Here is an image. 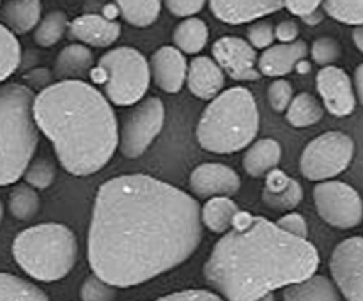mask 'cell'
Masks as SVG:
<instances>
[{
  "label": "cell",
  "mask_w": 363,
  "mask_h": 301,
  "mask_svg": "<svg viewBox=\"0 0 363 301\" xmlns=\"http://www.w3.org/2000/svg\"><path fill=\"white\" fill-rule=\"evenodd\" d=\"M21 62V46L18 38L0 23V84L18 69Z\"/></svg>",
  "instance_id": "1f68e13d"
},
{
  "label": "cell",
  "mask_w": 363,
  "mask_h": 301,
  "mask_svg": "<svg viewBox=\"0 0 363 301\" xmlns=\"http://www.w3.org/2000/svg\"><path fill=\"white\" fill-rule=\"evenodd\" d=\"M116 296H117L116 287L106 283L105 280L96 276L94 273L89 275L80 287L82 301H113L116 300Z\"/></svg>",
  "instance_id": "d590c367"
},
{
  "label": "cell",
  "mask_w": 363,
  "mask_h": 301,
  "mask_svg": "<svg viewBox=\"0 0 363 301\" xmlns=\"http://www.w3.org/2000/svg\"><path fill=\"white\" fill-rule=\"evenodd\" d=\"M323 106L335 117L351 115L357 108V94L350 74L337 66H325L315 76Z\"/></svg>",
  "instance_id": "4fadbf2b"
},
{
  "label": "cell",
  "mask_w": 363,
  "mask_h": 301,
  "mask_svg": "<svg viewBox=\"0 0 363 301\" xmlns=\"http://www.w3.org/2000/svg\"><path fill=\"white\" fill-rule=\"evenodd\" d=\"M325 115V106L311 92H300L286 110L287 123L294 127H308L318 124Z\"/></svg>",
  "instance_id": "4316f807"
},
{
  "label": "cell",
  "mask_w": 363,
  "mask_h": 301,
  "mask_svg": "<svg viewBox=\"0 0 363 301\" xmlns=\"http://www.w3.org/2000/svg\"><path fill=\"white\" fill-rule=\"evenodd\" d=\"M282 159V145L273 138H261V140L250 144L248 151L243 156V166L248 176L262 177Z\"/></svg>",
  "instance_id": "603a6c76"
},
{
  "label": "cell",
  "mask_w": 363,
  "mask_h": 301,
  "mask_svg": "<svg viewBox=\"0 0 363 301\" xmlns=\"http://www.w3.org/2000/svg\"><path fill=\"white\" fill-rule=\"evenodd\" d=\"M155 301H223V297L206 289H188L167 294V296L158 297Z\"/></svg>",
  "instance_id": "ab89813d"
},
{
  "label": "cell",
  "mask_w": 363,
  "mask_h": 301,
  "mask_svg": "<svg viewBox=\"0 0 363 301\" xmlns=\"http://www.w3.org/2000/svg\"><path fill=\"white\" fill-rule=\"evenodd\" d=\"M0 2H2V0H0Z\"/></svg>",
  "instance_id": "816d5d0a"
},
{
  "label": "cell",
  "mask_w": 363,
  "mask_h": 301,
  "mask_svg": "<svg viewBox=\"0 0 363 301\" xmlns=\"http://www.w3.org/2000/svg\"><path fill=\"white\" fill-rule=\"evenodd\" d=\"M13 255L28 276L39 282H57L77 264L78 241L62 223H39L14 237Z\"/></svg>",
  "instance_id": "8992f818"
},
{
  "label": "cell",
  "mask_w": 363,
  "mask_h": 301,
  "mask_svg": "<svg viewBox=\"0 0 363 301\" xmlns=\"http://www.w3.org/2000/svg\"><path fill=\"white\" fill-rule=\"evenodd\" d=\"M259 108L247 87L220 92L202 112L197 124V140L206 151L233 154L243 151L259 133Z\"/></svg>",
  "instance_id": "277c9868"
},
{
  "label": "cell",
  "mask_w": 363,
  "mask_h": 301,
  "mask_svg": "<svg viewBox=\"0 0 363 301\" xmlns=\"http://www.w3.org/2000/svg\"><path fill=\"white\" fill-rule=\"evenodd\" d=\"M307 55L308 46L301 39H296L293 42H280V45L269 46L262 52L257 60V69L264 76H286L291 71H294L296 64Z\"/></svg>",
  "instance_id": "ac0fdd59"
},
{
  "label": "cell",
  "mask_w": 363,
  "mask_h": 301,
  "mask_svg": "<svg viewBox=\"0 0 363 301\" xmlns=\"http://www.w3.org/2000/svg\"><path fill=\"white\" fill-rule=\"evenodd\" d=\"M67 34L80 45L108 48L119 39L121 25L116 20H106L103 14H82L71 21Z\"/></svg>",
  "instance_id": "2e32d148"
},
{
  "label": "cell",
  "mask_w": 363,
  "mask_h": 301,
  "mask_svg": "<svg viewBox=\"0 0 363 301\" xmlns=\"http://www.w3.org/2000/svg\"><path fill=\"white\" fill-rule=\"evenodd\" d=\"M165 123V106L160 98L142 101L124 120L119 133V147L126 158H138L156 140Z\"/></svg>",
  "instance_id": "30bf717a"
},
{
  "label": "cell",
  "mask_w": 363,
  "mask_h": 301,
  "mask_svg": "<svg viewBox=\"0 0 363 301\" xmlns=\"http://www.w3.org/2000/svg\"><path fill=\"white\" fill-rule=\"evenodd\" d=\"M213 60L233 80L255 81L261 78L257 69V52L254 46L238 35H225L213 45Z\"/></svg>",
  "instance_id": "7c38bea8"
},
{
  "label": "cell",
  "mask_w": 363,
  "mask_h": 301,
  "mask_svg": "<svg viewBox=\"0 0 363 301\" xmlns=\"http://www.w3.org/2000/svg\"><path fill=\"white\" fill-rule=\"evenodd\" d=\"M303 200V188L296 179L279 169L266 174L262 202L273 211H293Z\"/></svg>",
  "instance_id": "ffe728a7"
},
{
  "label": "cell",
  "mask_w": 363,
  "mask_h": 301,
  "mask_svg": "<svg viewBox=\"0 0 363 301\" xmlns=\"http://www.w3.org/2000/svg\"><path fill=\"white\" fill-rule=\"evenodd\" d=\"M323 0H284V7H286L289 13H293L294 16L305 18L308 14L315 13L318 9H321Z\"/></svg>",
  "instance_id": "b9f144b4"
},
{
  "label": "cell",
  "mask_w": 363,
  "mask_h": 301,
  "mask_svg": "<svg viewBox=\"0 0 363 301\" xmlns=\"http://www.w3.org/2000/svg\"><path fill=\"white\" fill-rule=\"evenodd\" d=\"M277 225H279L284 232L291 234V236L303 237V239H307L308 236L307 220H305L303 215H300V212H294V211L286 212V215L277 222Z\"/></svg>",
  "instance_id": "f35d334b"
},
{
  "label": "cell",
  "mask_w": 363,
  "mask_h": 301,
  "mask_svg": "<svg viewBox=\"0 0 363 301\" xmlns=\"http://www.w3.org/2000/svg\"><path fill=\"white\" fill-rule=\"evenodd\" d=\"M2 216H4V204L2 200H0V223H2Z\"/></svg>",
  "instance_id": "f907efd6"
},
{
  "label": "cell",
  "mask_w": 363,
  "mask_h": 301,
  "mask_svg": "<svg viewBox=\"0 0 363 301\" xmlns=\"http://www.w3.org/2000/svg\"><path fill=\"white\" fill-rule=\"evenodd\" d=\"M294 98L293 85L287 80H275L268 87V101L275 112H286Z\"/></svg>",
  "instance_id": "8d00e7d4"
},
{
  "label": "cell",
  "mask_w": 363,
  "mask_h": 301,
  "mask_svg": "<svg viewBox=\"0 0 363 301\" xmlns=\"http://www.w3.org/2000/svg\"><path fill=\"white\" fill-rule=\"evenodd\" d=\"M255 301H275V296H273V294H266V296L259 297V300H255Z\"/></svg>",
  "instance_id": "681fc988"
},
{
  "label": "cell",
  "mask_w": 363,
  "mask_h": 301,
  "mask_svg": "<svg viewBox=\"0 0 363 301\" xmlns=\"http://www.w3.org/2000/svg\"><path fill=\"white\" fill-rule=\"evenodd\" d=\"M208 0H165V6L174 16L190 18L204 9Z\"/></svg>",
  "instance_id": "60d3db41"
},
{
  "label": "cell",
  "mask_w": 363,
  "mask_h": 301,
  "mask_svg": "<svg viewBox=\"0 0 363 301\" xmlns=\"http://www.w3.org/2000/svg\"><path fill=\"white\" fill-rule=\"evenodd\" d=\"M0 301H50L48 296L28 280L11 273H0Z\"/></svg>",
  "instance_id": "f1b7e54d"
},
{
  "label": "cell",
  "mask_w": 363,
  "mask_h": 301,
  "mask_svg": "<svg viewBox=\"0 0 363 301\" xmlns=\"http://www.w3.org/2000/svg\"><path fill=\"white\" fill-rule=\"evenodd\" d=\"M25 183L34 190H46L55 179V165L48 158H38L28 163L23 172Z\"/></svg>",
  "instance_id": "836d02e7"
},
{
  "label": "cell",
  "mask_w": 363,
  "mask_h": 301,
  "mask_svg": "<svg viewBox=\"0 0 363 301\" xmlns=\"http://www.w3.org/2000/svg\"><path fill=\"white\" fill-rule=\"evenodd\" d=\"M319 216L335 229H354L363 220V200L351 184L342 181H321L314 188Z\"/></svg>",
  "instance_id": "9c48e42d"
},
{
  "label": "cell",
  "mask_w": 363,
  "mask_h": 301,
  "mask_svg": "<svg viewBox=\"0 0 363 301\" xmlns=\"http://www.w3.org/2000/svg\"><path fill=\"white\" fill-rule=\"evenodd\" d=\"M311 55L318 66H333L342 57V46L335 38L323 35V38H318L312 42Z\"/></svg>",
  "instance_id": "e575fe53"
},
{
  "label": "cell",
  "mask_w": 363,
  "mask_h": 301,
  "mask_svg": "<svg viewBox=\"0 0 363 301\" xmlns=\"http://www.w3.org/2000/svg\"><path fill=\"white\" fill-rule=\"evenodd\" d=\"M300 35V27L294 20H284L275 27V39L280 42H293Z\"/></svg>",
  "instance_id": "7bdbcfd3"
},
{
  "label": "cell",
  "mask_w": 363,
  "mask_h": 301,
  "mask_svg": "<svg viewBox=\"0 0 363 301\" xmlns=\"http://www.w3.org/2000/svg\"><path fill=\"white\" fill-rule=\"evenodd\" d=\"M186 84L191 94L197 96L199 99H208V101H211L213 98H216L223 91L225 73L209 57H195L188 64Z\"/></svg>",
  "instance_id": "d6986e66"
},
{
  "label": "cell",
  "mask_w": 363,
  "mask_h": 301,
  "mask_svg": "<svg viewBox=\"0 0 363 301\" xmlns=\"http://www.w3.org/2000/svg\"><path fill=\"white\" fill-rule=\"evenodd\" d=\"M354 158V140L342 131H326L308 142L300 158V170L311 181H328L342 174Z\"/></svg>",
  "instance_id": "ba28073f"
},
{
  "label": "cell",
  "mask_w": 363,
  "mask_h": 301,
  "mask_svg": "<svg viewBox=\"0 0 363 301\" xmlns=\"http://www.w3.org/2000/svg\"><path fill=\"white\" fill-rule=\"evenodd\" d=\"M96 84L103 85L105 98L113 105L130 106L140 101L151 84V69L145 57L131 46L106 52L91 69Z\"/></svg>",
  "instance_id": "52a82bcc"
},
{
  "label": "cell",
  "mask_w": 363,
  "mask_h": 301,
  "mask_svg": "<svg viewBox=\"0 0 363 301\" xmlns=\"http://www.w3.org/2000/svg\"><path fill=\"white\" fill-rule=\"evenodd\" d=\"M333 282L347 301H363V237L340 241L330 257Z\"/></svg>",
  "instance_id": "8fae6325"
},
{
  "label": "cell",
  "mask_w": 363,
  "mask_h": 301,
  "mask_svg": "<svg viewBox=\"0 0 363 301\" xmlns=\"http://www.w3.org/2000/svg\"><path fill=\"white\" fill-rule=\"evenodd\" d=\"M202 227L201 205L186 191L145 174L117 176L96 193L89 264L110 285H138L188 261Z\"/></svg>",
  "instance_id": "6da1fadb"
},
{
  "label": "cell",
  "mask_w": 363,
  "mask_h": 301,
  "mask_svg": "<svg viewBox=\"0 0 363 301\" xmlns=\"http://www.w3.org/2000/svg\"><path fill=\"white\" fill-rule=\"evenodd\" d=\"M190 188L197 197H233L240 191L241 177L223 163H202L191 172Z\"/></svg>",
  "instance_id": "5bb4252c"
},
{
  "label": "cell",
  "mask_w": 363,
  "mask_h": 301,
  "mask_svg": "<svg viewBox=\"0 0 363 301\" xmlns=\"http://www.w3.org/2000/svg\"><path fill=\"white\" fill-rule=\"evenodd\" d=\"M284 301H340V290L332 278L314 273L301 282L287 285Z\"/></svg>",
  "instance_id": "7402d4cb"
},
{
  "label": "cell",
  "mask_w": 363,
  "mask_h": 301,
  "mask_svg": "<svg viewBox=\"0 0 363 301\" xmlns=\"http://www.w3.org/2000/svg\"><path fill=\"white\" fill-rule=\"evenodd\" d=\"M34 92L21 84L0 87V186L23 177L38 147Z\"/></svg>",
  "instance_id": "5b68a950"
},
{
  "label": "cell",
  "mask_w": 363,
  "mask_h": 301,
  "mask_svg": "<svg viewBox=\"0 0 363 301\" xmlns=\"http://www.w3.org/2000/svg\"><path fill=\"white\" fill-rule=\"evenodd\" d=\"M319 268V251L264 216L238 211L204 264L206 282L227 301H255L301 282Z\"/></svg>",
  "instance_id": "7a4b0ae2"
},
{
  "label": "cell",
  "mask_w": 363,
  "mask_h": 301,
  "mask_svg": "<svg viewBox=\"0 0 363 301\" xmlns=\"http://www.w3.org/2000/svg\"><path fill=\"white\" fill-rule=\"evenodd\" d=\"M209 7L218 20L240 25L284 9V0H209Z\"/></svg>",
  "instance_id": "e0dca14e"
},
{
  "label": "cell",
  "mask_w": 363,
  "mask_h": 301,
  "mask_svg": "<svg viewBox=\"0 0 363 301\" xmlns=\"http://www.w3.org/2000/svg\"><path fill=\"white\" fill-rule=\"evenodd\" d=\"M41 0H7L2 7V20L13 34H27L41 20Z\"/></svg>",
  "instance_id": "cb8c5ba5"
},
{
  "label": "cell",
  "mask_w": 363,
  "mask_h": 301,
  "mask_svg": "<svg viewBox=\"0 0 363 301\" xmlns=\"http://www.w3.org/2000/svg\"><path fill=\"white\" fill-rule=\"evenodd\" d=\"M35 126L73 176L105 169L119 147V126L105 94L82 80H60L34 98Z\"/></svg>",
  "instance_id": "3957f363"
},
{
  "label": "cell",
  "mask_w": 363,
  "mask_h": 301,
  "mask_svg": "<svg viewBox=\"0 0 363 301\" xmlns=\"http://www.w3.org/2000/svg\"><path fill=\"white\" fill-rule=\"evenodd\" d=\"M353 41H354V45H357V48L363 53V23L362 25H357V27H354Z\"/></svg>",
  "instance_id": "bcb514c9"
},
{
  "label": "cell",
  "mask_w": 363,
  "mask_h": 301,
  "mask_svg": "<svg viewBox=\"0 0 363 301\" xmlns=\"http://www.w3.org/2000/svg\"><path fill=\"white\" fill-rule=\"evenodd\" d=\"M238 211L240 209L230 197H211L201 209V222L211 232L225 234L233 227Z\"/></svg>",
  "instance_id": "d4e9b609"
},
{
  "label": "cell",
  "mask_w": 363,
  "mask_h": 301,
  "mask_svg": "<svg viewBox=\"0 0 363 301\" xmlns=\"http://www.w3.org/2000/svg\"><path fill=\"white\" fill-rule=\"evenodd\" d=\"M323 18H325V11L318 9V11H315V13H312V14H308V16H305L303 21L307 25H318V23H321Z\"/></svg>",
  "instance_id": "f6af8a7d"
},
{
  "label": "cell",
  "mask_w": 363,
  "mask_h": 301,
  "mask_svg": "<svg viewBox=\"0 0 363 301\" xmlns=\"http://www.w3.org/2000/svg\"><path fill=\"white\" fill-rule=\"evenodd\" d=\"M67 27H69V21H67L66 13L52 11L43 20H39L38 27L34 30V42L43 46V48H50V46L57 45L62 39Z\"/></svg>",
  "instance_id": "f546056e"
},
{
  "label": "cell",
  "mask_w": 363,
  "mask_h": 301,
  "mask_svg": "<svg viewBox=\"0 0 363 301\" xmlns=\"http://www.w3.org/2000/svg\"><path fill=\"white\" fill-rule=\"evenodd\" d=\"M39 204L41 202H39L38 191L28 186L27 183L14 186L9 193V202H7L11 215L21 222H28L34 218L39 211Z\"/></svg>",
  "instance_id": "4dcf8cb0"
},
{
  "label": "cell",
  "mask_w": 363,
  "mask_h": 301,
  "mask_svg": "<svg viewBox=\"0 0 363 301\" xmlns=\"http://www.w3.org/2000/svg\"><path fill=\"white\" fill-rule=\"evenodd\" d=\"M94 67V55L91 50L80 42L67 45L59 52L55 59V76L60 80H82L85 74H91Z\"/></svg>",
  "instance_id": "44dd1931"
},
{
  "label": "cell",
  "mask_w": 363,
  "mask_h": 301,
  "mask_svg": "<svg viewBox=\"0 0 363 301\" xmlns=\"http://www.w3.org/2000/svg\"><path fill=\"white\" fill-rule=\"evenodd\" d=\"M323 9L340 23L354 27L363 23V0H323Z\"/></svg>",
  "instance_id": "d6a6232c"
},
{
  "label": "cell",
  "mask_w": 363,
  "mask_h": 301,
  "mask_svg": "<svg viewBox=\"0 0 363 301\" xmlns=\"http://www.w3.org/2000/svg\"><path fill=\"white\" fill-rule=\"evenodd\" d=\"M117 14H119V9H117V6L110 4V6L105 7V14H103V16H105L106 20H116Z\"/></svg>",
  "instance_id": "7dc6e473"
},
{
  "label": "cell",
  "mask_w": 363,
  "mask_h": 301,
  "mask_svg": "<svg viewBox=\"0 0 363 301\" xmlns=\"http://www.w3.org/2000/svg\"><path fill=\"white\" fill-rule=\"evenodd\" d=\"M247 38L255 50H266L275 41V27L272 23H254L248 27Z\"/></svg>",
  "instance_id": "74e56055"
},
{
  "label": "cell",
  "mask_w": 363,
  "mask_h": 301,
  "mask_svg": "<svg viewBox=\"0 0 363 301\" xmlns=\"http://www.w3.org/2000/svg\"><path fill=\"white\" fill-rule=\"evenodd\" d=\"M116 6L126 23L144 28L158 20L162 0H116Z\"/></svg>",
  "instance_id": "83f0119b"
},
{
  "label": "cell",
  "mask_w": 363,
  "mask_h": 301,
  "mask_svg": "<svg viewBox=\"0 0 363 301\" xmlns=\"http://www.w3.org/2000/svg\"><path fill=\"white\" fill-rule=\"evenodd\" d=\"M174 45L179 52L183 53H195L202 52L204 46L208 45V39H209V30H208V25H206L204 20L201 18H195L190 16L186 20L181 21L176 28H174Z\"/></svg>",
  "instance_id": "484cf974"
},
{
  "label": "cell",
  "mask_w": 363,
  "mask_h": 301,
  "mask_svg": "<svg viewBox=\"0 0 363 301\" xmlns=\"http://www.w3.org/2000/svg\"><path fill=\"white\" fill-rule=\"evenodd\" d=\"M149 69L152 80L162 91L176 94L186 81L188 62L183 52H179L176 46H162L152 53Z\"/></svg>",
  "instance_id": "9a60e30c"
},
{
  "label": "cell",
  "mask_w": 363,
  "mask_h": 301,
  "mask_svg": "<svg viewBox=\"0 0 363 301\" xmlns=\"http://www.w3.org/2000/svg\"><path fill=\"white\" fill-rule=\"evenodd\" d=\"M353 85H354V94H357L358 101L363 105V62L357 67V69H354Z\"/></svg>",
  "instance_id": "ee69618b"
},
{
  "label": "cell",
  "mask_w": 363,
  "mask_h": 301,
  "mask_svg": "<svg viewBox=\"0 0 363 301\" xmlns=\"http://www.w3.org/2000/svg\"><path fill=\"white\" fill-rule=\"evenodd\" d=\"M294 69H298L300 73H307V71H311V64L305 62V59H303L296 64V67H294Z\"/></svg>",
  "instance_id": "c3c4849f"
}]
</instances>
